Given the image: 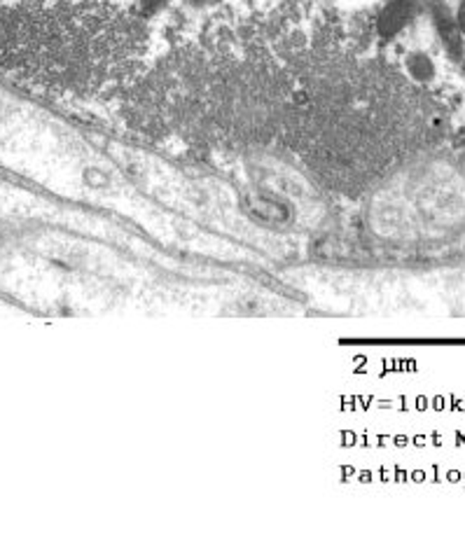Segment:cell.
Instances as JSON below:
<instances>
[{
    "instance_id": "obj_1",
    "label": "cell",
    "mask_w": 465,
    "mask_h": 535,
    "mask_svg": "<svg viewBox=\"0 0 465 535\" xmlns=\"http://www.w3.org/2000/svg\"><path fill=\"white\" fill-rule=\"evenodd\" d=\"M75 0H0V52L36 54L38 38H49Z\"/></svg>"
},
{
    "instance_id": "obj_2",
    "label": "cell",
    "mask_w": 465,
    "mask_h": 535,
    "mask_svg": "<svg viewBox=\"0 0 465 535\" xmlns=\"http://www.w3.org/2000/svg\"><path fill=\"white\" fill-rule=\"evenodd\" d=\"M190 3H206V0H190Z\"/></svg>"
}]
</instances>
